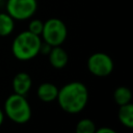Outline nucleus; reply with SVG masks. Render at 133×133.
Returning a JSON list of instances; mask_svg holds the SVG:
<instances>
[{
  "label": "nucleus",
  "mask_w": 133,
  "mask_h": 133,
  "mask_svg": "<svg viewBox=\"0 0 133 133\" xmlns=\"http://www.w3.org/2000/svg\"><path fill=\"white\" fill-rule=\"evenodd\" d=\"M60 108L68 113L82 111L88 101L87 87L79 81H73L58 89L57 99Z\"/></svg>",
  "instance_id": "obj_1"
},
{
  "label": "nucleus",
  "mask_w": 133,
  "mask_h": 133,
  "mask_svg": "<svg viewBox=\"0 0 133 133\" xmlns=\"http://www.w3.org/2000/svg\"><path fill=\"white\" fill-rule=\"evenodd\" d=\"M42 38L28 30L20 32L11 44V52L14 56L22 61L31 60L41 50Z\"/></svg>",
  "instance_id": "obj_2"
},
{
  "label": "nucleus",
  "mask_w": 133,
  "mask_h": 133,
  "mask_svg": "<svg viewBox=\"0 0 133 133\" xmlns=\"http://www.w3.org/2000/svg\"><path fill=\"white\" fill-rule=\"evenodd\" d=\"M5 114L15 123L25 124L31 117V107L24 96L12 94L4 103Z\"/></svg>",
  "instance_id": "obj_3"
},
{
  "label": "nucleus",
  "mask_w": 133,
  "mask_h": 133,
  "mask_svg": "<svg viewBox=\"0 0 133 133\" xmlns=\"http://www.w3.org/2000/svg\"><path fill=\"white\" fill-rule=\"evenodd\" d=\"M42 37L51 47L60 46L68 36V28L64 22L58 18H50L44 22Z\"/></svg>",
  "instance_id": "obj_4"
},
{
  "label": "nucleus",
  "mask_w": 133,
  "mask_h": 133,
  "mask_svg": "<svg viewBox=\"0 0 133 133\" xmlns=\"http://www.w3.org/2000/svg\"><path fill=\"white\" fill-rule=\"evenodd\" d=\"M6 12L16 21H24L33 17L37 9L36 0H7Z\"/></svg>",
  "instance_id": "obj_5"
},
{
  "label": "nucleus",
  "mask_w": 133,
  "mask_h": 133,
  "mask_svg": "<svg viewBox=\"0 0 133 133\" xmlns=\"http://www.w3.org/2000/svg\"><path fill=\"white\" fill-rule=\"evenodd\" d=\"M87 69L97 77H107L113 71V61L108 54L96 52L88 57Z\"/></svg>",
  "instance_id": "obj_6"
},
{
  "label": "nucleus",
  "mask_w": 133,
  "mask_h": 133,
  "mask_svg": "<svg viewBox=\"0 0 133 133\" xmlns=\"http://www.w3.org/2000/svg\"><path fill=\"white\" fill-rule=\"evenodd\" d=\"M31 85H32V79L25 72L18 73L12 79V88L15 94L25 96L31 88Z\"/></svg>",
  "instance_id": "obj_7"
},
{
  "label": "nucleus",
  "mask_w": 133,
  "mask_h": 133,
  "mask_svg": "<svg viewBox=\"0 0 133 133\" xmlns=\"http://www.w3.org/2000/svg\"><path fill=\"white\" fill-rule=\"evenodd\" d=\"M48 55L49 61L54 69H63L69 61V55L66 51L60 46L52 47Z\"/></svg>",
  "instance_id": "obj_8"
},
{
  "label": "nucleus",
  "mask_w": 133,
  "mask_h": 133,
  "mask_svg": "<svg viewBox=\"0 0 133 133\" xmlns=\"http://www.w3.org/2000/svg\"><path fill=\"white\" fill-rule=\"evenodd\" d=\"M58 95V88L55 84L50 82L42 83L37 88V97L41 101L49 103L53 102L57 99Z\"/></svg>",
  "instance_id": "obj_9"
},
{
  "label": "nucleus",
  "mask_w": 133,
  "mask_h": 133,
  "mask_svg": "<svg viewBox=\"0 0 133 133\" xmlns=\"http://www.w3.org/2000/svg\"><path fill=\"white\" fill-rule=\"evenodd\" d=\"M118 119L127 128H133V105L131 103L119 106L118 109Z\"/></svg>",
  "instance_id": "obj_10"
},
{
  "label": "nucleus",
  "mask_w": 133,
  "mask_h": 133,
  "mask_svg": "<svg viewBox=\"0 0 133 133\" xmlns=\"http://www.w3.org/2000/svg\"><path fill=\"white\" fill-rule=\"evenodd\" d=\"M15 29V20L7 12H0V36L9 35Z\"/></svg>",
  "instance_id": "obj_11"
},
{
  "label": "nucleus",
  "mask_w": 133,
  "mask_h": 133,
  "mask_svg": "<svg viewBox=\"0 0 133 133\" xmlns=\"http://www.w3.org/2000/svg\"><path fill=\"white\" fill-rule=\"evenodd\" d=\"M113 99H114V102L118 106H122V105L131 103L132 92H131V90L128 87L119 86V87L115 88V90L113 92Z\"/></svg>",
  "instance_id": "obj_12"
},
{
  "label": "nucleus",
  "mask_w": 133,
  "mask_h": 133,
  "mask_svg": "<svg viewBox=\"0 0 133 133\" xmlns=\"http://www.w3.org/2000/svg\"><path fill=\"white\" fill-rule=\"evenodd\" d=\"M95 123L89 118H82L76 125L75 133H95Z\"/></svg>",
  "instance_id": "obj_13"
},
{
  "label": "nucleus",
  "mask_w": 133,
  "mask_h": 133,
  "mask_svg": "<svg viewBox=\"0 0 133 133\" xmlns=\"http://www.w3.org/2000/svg\"><path fill=\"white\" fill-rule=\"evenodd\" d=\"M43 28H44V22L39 19H32L29 24H28V31L36 34V35H39L42 34V31H43Z\"/></svg>",
  "instance_id": "obj_14"
},
{
  "label": "nucleus",
  "mask_w": 133,
  "mask_h": 133,
  "mask_svg": "<svg viewBox=\"0 0 133 133\" xmlns=\"http://www.w3.org/2000/svg\"><path fill=\"white\" fill-rule=\"evenodd\" d=\"M95 133H117L116 131H114L113 129H111V128H108V127H102V128H100V129H96V131H95Z\"/></svg>",
  "instance_id": "obj_15"
},
{
  "label": "nucleus",
  "mask_w": 133,
  "mask_h": 133,
  "mask_svg": "<svg viewBox=\"0 0 133 133\" xmlns=\"http://www.w3.org/2000/svg\"><path fill=\"white\" fill-rule=\"evenodd\" d=\"M3 121H4V112H3V110L0 108V126L2 125Z\"/></svg>",
  "instance_id": "obj_16"
},
{
  "label": "nucleus",
  "mask_w": 133,
  "mask_h": 133,
  "mask_svg": "<svg viewBox=\"0 0 133 133\" xmlns=\"http://www.w3.org/2000/svg\"><path fill=\"white\" fill-rule=\"evenodd\" d=\"M1 1H2V0H0V2H1Z\"/></svg>",
  "instance_id": "obj_17"
}]
</instances>
